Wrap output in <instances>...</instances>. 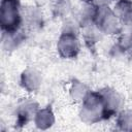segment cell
I'll return each instance as SVG.
<instances>
[{
    "mask_svg": "<svg viewBox=\"0 0 132 132\" xmlns=\"http://www.w3.org/2000/svg\"><path fill=\"white\" fill-rule=\"evenodd\" d=\"M78 118L87 125H95L106 121L103 102L98 91H91L78 104Z\"/></svg>",
    "mask_w": 132,
    "mask_h": 132,
    "instance_id": "6da1fadb",
    "label": "cell"
},
{
    "mask_svg": "<svg viewBox=\"0 0 132 132\" xmlns=\"http://www.w3.org/2000/svg\"><path fill=\"white\" fill-rule=\"evenodd\" d=\"M0 26L1 31H13L23 28L21 0H1Z\"/></svg>",
    "mask_w": 132,
    "mask_h": 132,
    "instance_id": "7a4b0ae2",
    "label": "cell"
},
{
    "mask_svg": "<svg viewBox=\"0 0 132 132\" xmlns=\"http://www.w3.org/2000/svg\"><path fill=\"white\" fill-rule=\"evenodd\" d=\"M94 24L104 36L117 37L122 33V23L113 12L111 6L97 7Z\"/></svg>",
    "mask_w": 132,
    "mask_h": 132,
    "instance_id": "3957f363",
    "label": "cell"
},
{
    "mask_svg": "<svg viewBox=\"0 0 132 132\" xmlns=\"http://www.w3.org/2000/svg\"><path fill=\"white\" fill-rule=\"evenodd\" d=\"M82 41L80 34L70 31H61L56 42V51L62 59L73 60L81 52Z\"/></svg>",
    "mask_w": 132,
    "mask_h": 132,
    "instance_id": "277c9868",
    "label": "cell"
},
{
    "mask_svg": "<svg viewBox=\"0 0 132 132\" xmlns=\"http://www.w3.org/2000/svg\"><path fill=\"white\" fill-rule=\"evenodd\" d=\"M98 92L103 102L106 120H110L111 118H114L118 114V112L124 108L125 105L124 97L119 91H117L114 88L111 87L101 88L100 90H98Z\"/></svg>",
    "mask_w": 132,
    "mask_h": 132,
    "instance_id": "5b68a950",
    "label": "cell"
},
{
    "mask_svg": "<svg viewBox=\"0 0 132 132\" xmlns=\"http://www.w3.org/2000/svg\"><path fill=\"white\" fill-rule=\"evenodd\" d=\"M39 103L31 98H23L15 106L14 109V125L16 128L22 129L30 123H33L36 111L39 108Z\"/></svg>",
    "mask_w": 132,
    "mask_h": 132,
    "instance_id": "8992f818",
    "label": "cell"
},
{
    "mask_svg": "<svg viewBox=\"0 0 132 132\" xmlns=\"http://www.w3.org/2000/svg\"><path fill=\"white\" fill-rule=\"evenodd\" d=\"M42 74L35 67H27L20 74V86L28 94L38 92L42 86Z\"/></svg>",
    "mask_w": 132,
    "mask_h": 132,
    "instance_id": "52a82bcc",
    "label": "cell"
},
{
    "mask_svg": "<svg viewBox=\"0 0 132 132\" xmlns=\"http://www.w3.org/2000/svg\"><path fill=\"white\" fill-rule=\"evenodd\" d=\"M22 21L23 28L26 31L39 29L43 24V13L41 7L35 4L22 6Z\"/></svg>",
    "mask_w": 132,
    "mask_h": 132,
    "instance_id": "ba28073f",
    "label": "cell"
},
{
    "mask_svg": "<svg viewBox=\"0 0 132 132\" xmlns=\"http://www.w3.org/2000/svg\"><path fill=\"white\" fill-rule=\"evenodd\" d=\"M1 46L6 53L16 51L26 40V30L24 28L13 31H1Z\"/></svg>",
    "mask_w": 132,
    "mask_h": 132,
    "instance_id": "9c48e42d",
    "label": "cell"
},
{
    "mask_svg": "<svg viewBox=\"0 0 132 132\" xmlns=\"http://www.w3.org/2000/svg\"><path fill=\"white\" fill-rule=\"evenodd\" d=\"M55 123H56V116L51 105L39 107L33 119V124L35 128L41 131L51 129L55 125Z\"/></svg>",
    "mask_w": 132,
    "mask_h": 132,
    "instance_id": "30bf717a",
    "label": "cell"
},
{
    "mask_svg": "<svg viewBox=\"0 0 132 132\" xmlns=\"http://www.w3.org/2000/svg\"><path fill=\"white\" fill-rule=\"evenodd\" d=\"M104 35L99 28L93 23L80 28V38L84 44L89 50H95L100 41H102Z\"/></svg>",
    "mask_w": 132,
    "mask_h": 132,
    "instance_id": "8fae6325",
    "label": "cell"
},
{
    "mask_svg": "<svg viewBox=\"0 0 132 132\" xmlns=\"http://www.w3.org/2000/svg\"><path fill=\"white\" fill-rule=\"evenodd\" d=\"M110 50L116 57H132V33L122 31Z\"/></svg>",
    "mask_w": 132,
    "mask_h": 132,
    "instance_id": "7c38bea8",
    "label": "cell"
},
{
    "mask_svg": "<svg viewBox=\"0 0 132 132\" xmlns=\"http://www.w3.org/2000/svg\"><path fill=\"white\" fill-rule=\"evenodd\" d=\"M92 90L86 82H84L82 80L76 79V78L72 79L68 86L69 99L76 104H79L89 95V93Z\"/></svg>",
    "mask_w": 132,
    "mask_h": 132,
    "instance_id": "4fadbf2b",
    "label": "cell"
},
{
    "mask_svg": "<svg viewBox=\"0 0 132 132\" xmlns=\"http://www.w3.org/2000/svg\"><path fill=\"white\" fill-rule=\"evenodd\" d=\"M96 10H97V7H95L93 4L82 3L81 8L74 15L75 19L77 20L80 28L86 26V25H90V24L94 23L95 15H96Z\"/></svg>",
    "mask_w": 132,
    "mask_h": 132,
    "instance_id": "5bb4252c",
    "label": "cell"
},
{
    "mask_svg": "<svg viewBox=\"0 0 132 132\" xmlns=\"http://www.w3.org/2000/svg\"><path fill=\"white\" fill-rule=\"evenodd\" d=\"M116 128L124 132H132V108H123L114 117Z\"/></svg>",
    "mask_w": 132,
    "mask_h": 132,
    "instance_id": "9a60e30c",
    "label": "cell"
},
{
    "mask_svg": "<svg viewBox=\"0 0 132 132\" xmlns=\"http://www.w3.org/2000/svg\"><path fill=\"white\" fill-rule=\"evenodd\" d=\"M52 11L55 18L65 20L72 11V0H53Z\"/></svg>",
    "mask_w": 132,
    "mask_h": 132,
    "instance_id": "2e32d148",
    "label": "cell"
},
{
    "mask_svg": "<svg viewBox=\"0 0 132 132\" xmlns=\"http://www.w3.org/2000/svg\"><path fill=\"white\" fill-rule=\"evenodd\" d=\"M116 15L121 19L125 13L132 9V0H116L111 5Z\"/></svg>",
    "mask_w": 132,
    "mask_h": 132,
    "instance_id": "e0dca14e",
    "label": "cell"
},
{
    "mask_svg": "<svg viewBox=\"0 0 132 132\" xmlns=\"http://www.w3.org/2000/svg\"><path fill=\"white\" fill-rule=\"evenodd\" d=\"M120 21L122 23V28H123L122 31L132 33V9L127 13H125L120 19Z\"/></svg>",
    "mask_w": 132,
    "mask_h": 132,
    "instance_id": "ac0fdd59",
    "label": "cell"
},
{
    "mask_svg": "<svg viewBox=\"0 0 132 132\" xmlns=\"http://www.w3.org/2000/svg\"><path fill=\"white\" fill-rule=\"evenodd\" d=\"M116 0H91V4H93L95 7H106L111 6Z\"/></svg>",
    "mask_w": 132,
    "mask_h": 132,
    "instance_id": "d6986e66",
    "label": "cell"
},
{
    "mask_svg": "<svg viewBox=\"0 0 132 132\" xmlns=\"http://www.w3.org/2000/svg\"><path fill=\"white\" fill-rule=\"evenodd\" d=\"M52 1H53V0H32L33 4H35V5L39 6V7H42V6H44V5L48 4V3H51Z\"/></svg>",
    "mask_w": 132,
    "mask_h": 132,
    "instance_id": "ffe728a7",
    "label": "cell"
},
{
    "mask_svg": "<svg viewBox=\"0 0 132 132\" xmlns=\"http://www.w3.org/2000/svg\"><path fill=\"white\" fill-rule=\"evenodd\" d=\"M81 3H90L91 2V0H79Z\"/></svg>",
    "mask_w": 132,
    "mask_h": 132,
    "instance_id": "44dd1931",
    "label": "cell"
}]
</instances>
